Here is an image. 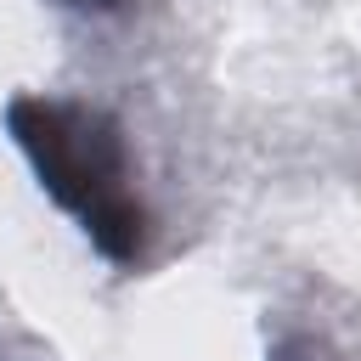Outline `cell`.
Segmentation results:
<instances>
[{
    "mask_svg": "<svg viewBox=\"0 0 361 361\" xmlns=\"http://www.w3.org/2000/svg\"><path fill=\"white\" fill-rule=\"evenodd\" d=\"M11 135L28 152L34 175L45 180V192L79 214V226L90 231V243L107 259H135L147 243V209L130 186V158H124V135L107 113L96 107H73V102H39L23 96L11 102Z\"/></svg>",
    "mask_w": 361,
    "mask_h": 361,
    "instance_id": "cell-1",
    "label": "cell"
}]
</instances>
